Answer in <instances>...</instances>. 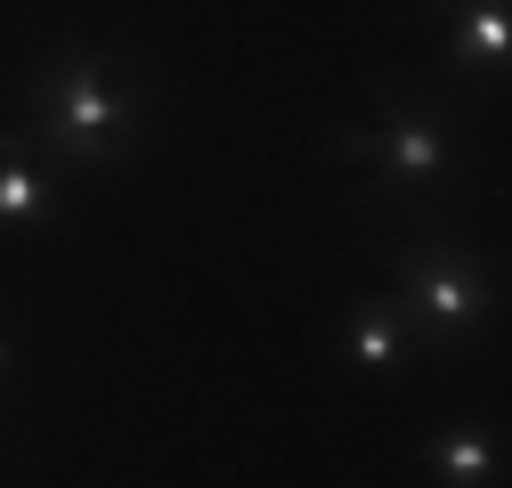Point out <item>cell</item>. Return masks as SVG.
I'll list each match as a JSON object with an SVG mask.
<instances>
[{"label": "cell", "mask_w": 512, "mask_h": 488, "mask_svg": "<svg viewBox=\"0 0 512 488\" xmlns=\"http://www.w3.org/2000/svg\"><path fill=\"white\" fill-rule=\"evenodd\" d=\"M33 131L66 155V163H114L139 139V90L106 49H66L57 74L41 82V114Z\"/></svg>", "instance_id": "obj_1"}, {"label": "cell", "mask_w": 512, "mask_h": 488, "mask_svg": "<svg viewBox=\"0 0 512 488\" xmlns=\"http://www.w3.org/2000/svg\"><path fill=\"white\" fill-rule=\"evenodd\" d=\"M374 98L391 106L374 122V131H342L334 139V155H358V163H374V179L391 196H415V188H439L447 179V122H439V106H423L415 90H399L391 74H374Z\"/></svg>", "instance_id": "obj_2"}, {"label": "cell", "mask_w": 512, "mask_h": 488, "mask_svg": "<svg viewBox=\"0 0 512 488\" xmlns=\"http://www.w3.org/2000/svg\"><path fill=\"white\" fill-rule=\"evenodd\" d=\"M399 310L423 334H472L488 326V277L472 269L464 244H399Z\"/></svg>", "instance_id": "obj_3"}, {"label": "cell", "mask_w": 512, "mask_h": 488, "mask_svg": "<svg viewBox=\"0 0 512 488\" xmlns=\"http://www.w3.org/2000/svg\"><path fill=\"white\" fill-rule=\"evenodd\" d=\"M342 342H350V366L358 375H374V383H391L399 366H407V310H399V293H366V301H350V326H342Z\"/></svg>", "instance_id": "obj_4"}, {"label": "cell", "mask_w": 512, "mask_h": 488, "mask_svg": "<svg viewBox=\"0 0 512 488\" xmlns=\"http://www.w3.org/2000/svg\"><path fill=\"white\" fill-rule=\"evenodd\" d=\"M504 49H512V9L504 0H464L456 25H447V66H472V74H496L504 66Z\"/></svg>", "instance_id": "obj_5"}, {"label": "cell", "mask_w": 512, "mask_h": 488, "mask_svg": "<svg viewBox=\"0 0 512 488\" xmlns=\"http://www.w3.org/2000/svg\"><path fill=\"white\" fill-rule=\"evenodd\" d=\"M431 472H439L447 488H488V480H496L488 423H447V432H431Z\"/></svg>", "instance_id": "obj_6"}, {"label": "cell", "mask_w": 512, "mask_h": 488, "mask_svg": "<svg viewBox=\"0 0 512 488\" xmlns=\"http://www.w3.org/2000/svg\"><path fill=\"white\" fill-rule=\"evenodd\" d=\"M49 204V179L33 163H0V220H33Z\"/></svg>", "instance_id": "obj_7"}, {"label": "cell", "mask_w": 512, "mask_h": 488, "mask_svg": "<svg viewBox=\"0 0 512 488\" xmlns=\"http://www.w3.org/2000/svg\"><path fill=\"white\" fill-rule=\"evenodd\" d=\"M0 375H9V342H0Z\"/></svg>", "instance_id": "obj_8"}]
</instances>
